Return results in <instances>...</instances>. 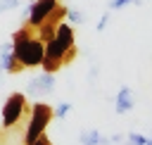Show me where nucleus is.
<instances>
[{
  "instance_id": "f257e3e1",
  "label": "nucleus",
  "mask_w": 152,
  "mask_h": 145,
  "mask_svg": "<svg viewBox=\"0 0 152 145\" xmlns=\"http://www.w3.org/2000/svg\"><path fill=\"white\" fill-rule=\"evenodd\" d=\"M12 55L17 57V62L24 67V69H31V67H40L43 62V55H45V43L38 38V36H31V29L28 26H21L12 33Z\"/></svg>"
},
{
  "instance_id": "f03ea898",
  "label": "nucleus",
  "mask_w": 152,
  "mask_h": 145,
  "mask_svg": "<svg viewBox=\"0 0 152 145\" xmlns=\"http://www.w3.org/2000/svg\"><path fill=\"white\" fill-rule=\"evenodd\" d=\"M52 119H55V116H52V105H48V102H43V100L33 102L31 116H28V124H26V133H24V145H28V143L36 140L40 133H45V128H48V124H50Z\"/></svg>"
},
{
  "instance_id": "7ed1b4c3",
  "label": "nucleus",
  "mask_w": 152,
  "mask_h": 145,
  "mask_svg": "<svg viewBox=\"0 0 152 145\" xmlns=\"http://www.w3.org/2000/svg\"><path fill=\"white\" fill-rule=\"evenodd\" d=\"M59 0H28L24 17H26V26L28 29H38L43 21H48L52 17V12L57 10Z\"/></svg>"
},
{
  "instance_id": "20e7f679",
  "label": "nucleus",
  "mask_w": 152,
  "mask_h": 145,
  "mask_svg": "<svg viewBox=\"0 0 152 145\" xmlns=\"http://www.w3.org/2000/svg\"><path fill=\"white\" fill-rule=\"evenodd\" d=\"M24 109H26V93H10L2 105V126L12 128L21 119Z\"/></svg>"
},
{
  "instance_id": "39448f33",
  "label": "nucleus",
  "mask_w": 152,
  "mask_h": 145,
  "mask_svg": "<svg viewBox=\"0 0 152 145\" xmlns=\"http://www.w3.org/2000/svg\"><path fill=\"white\" fill-rule=\"evenodd\" d=\"M55 90V74H40V76H36L28 86H26V93L28 95H50Z\"/></svg>"
},
{
  "instance_id": "423d86ee",
  "label": "nucleus",
  "mask_w": 152,
  "mask_h": 145,
  "mask_svg": "<svg viewBox=\"0 0 152 145\" xmlns=\"http://www.w3.org/2000/svg\"><path fill=\"white\" fill-rule=\"evenodd\" d=\"M74 55H76V50H64V48L55 40V36H52L50 40H45V55H43V57H48V59H55V62L64 64V62L74 59Z\"/></svg>"
},
{
  "instance_id": "0eeeda50",
  "label": "nucleus",
  "mask_w": 152,
  "mask_h": 145,
  "mask_svg": "<svg viewBox=\"0 0 152 145\" xmlns=\"http://www.w3.org/2000/svg\"><path fill=\"white\" fill-rule=\"evenodd\" d=\"M55 40H57L64 50H74V45H76V33H74V29H71L69 21H57V24H55Z\"/></svg>"
},
{
  "instance_id": "6e6552de",
  "label": "nucleus",
  "mask_w": 152,
  "mask_h": 145,
  "mask_svg": "<svg viewBox=\"0 0 152 145\" xmlns=\"http://www.w3.org/2000/svg\"><path fill=\"white\" fill-rule=\"evenodd\" d=\"M0 69L5 71V74H19L24 67L17 62V57L12 55V45L10 43H5V45H0Z\"/></svg>"
},
{
  "instance_id": "1a4fd4ad",
  "label": "nucleus",
  "mask_w": 152,
  "mask_h": 145,
  "mask_svg": "<svg viewBox=\"0 0 152 145\" xmlns=\"http://www.w3.org/2000/svg\"><path fill=\"white\" fill-rule=\"evenodd\" d=\"M114 109H116V114H126V112L133 109V90H131L128 86H124V88L116 93V105H114Z\"/></svg>"
},
{
  "instance_id": "9d476101",
  "label": "nucleus",
  "mask_w": 152,
  "mask_h": 145,
  "mask_svg": "<svg viewBox=\"0 0 152 145\" xmlns=\"http://www.w3.org/2000/svg\"><path fill=\"white\" fill-rule=\"evenodd\" d=\"M97 140H100V133H97L95 128L81 131V135H78V143H81V145H97Z\"/></svg>"
},
{
  "instance_id": "9b49d317",
  "label": "nucleus",
  "mask_w": 152,
  "mask_h": 145,
  "mask_svg": "<svg viewBox=\"0 0 152 145\" xmlns=\"http://www.w3.org/2000/svg\"><path fill=\"white\" fill-rule=\"evenodd\" d=\"M64 17L69 19V24H83V21H86V17H83V12H81L78 7H66Z\"/></svg>"
},
{
  "instance_id": "f8f14e48",
  "label": "nucleus",
  "mask_w": 152,
  "mask_h": 145,
  "mask_svg": "<svg viewBox=\"0 0 152 145\" xmlns=\"http://www.w3.org/2000/svg\"><path fill=\"white\" fill-rule=\"evenodd\" d=\"M62 67H64V64H59V62H55V59H48V57H43V62H40V69H43L45 74H57Z\"/></svg>"
},
{
  "instance_id": "ddd939ff",
  "label": "nucleus",
  "mask_w": 152,
  "mask_h": 145,
  "mask_svg": "<svg viewBox=\"0 0 152 145\" xmlns=\"http://www.w3.org/2000/svg\"><path fill=\"white\" fill-rule=\"evenodd\" d=\"M126 140H128V145H152V140L142 133H128Z\"/></svg>"
},
{
  "instance_id": "4468645a",
  "label": "nucleus",
  "mask_w": 152,
  "mask_h": 145,
  "mask_svg": "<svg viewBox=\"0 0 152 145\" xmlns=\"http://www.w3.org/2000/svg\"><path fill=\"white\" fill-rule=\"evenodd\" d=\"M69 112H71V105H69V102H59V105L52 109V116H57V119H64Z\"/></svg>"
},
{
  "instance_id": "2eb2a0df",
  "label": "nucleus",
  "mask_w": 152,
  "mask_h": 145,
  "mask_svg": "<svg viewBox=\"0 0 152 145\" xmlns=\"http://www.w3.org/2000/svg\"><path fill=\"white\" fill-rule=\"evenodd\" d=\"M142 0H109V10H124L126 5H140Z\"/></svg>"
},
{
  "instance_id": "dca6fc26",
  "label": "nucleus",
  "mask_w": 152,
  "mask_h": 145,
  "mask_svg": "<svg viewBox=\"0 0 152 145\" xmlns=\"http://www.w3.org/2000/svg\"><path fill=\"white\" fill-rule=\"evenodd\" d=\"M19 7V0H0V14L10 12V10H17Z\"/></svg>"
},
{
  "instance_id": "f3484780",
  "label": "nucleus",
  "mask_w": 152,
  "mask_h": 145,
  "mask_svg": "<svg viewBox=\"0 0 152 145\" xmlns=\"http://www.w3.org/2000/svg\"><path fill=\"white\" fill-rule=\"evenodd\" d=\"M28 145H55V143H52V140H50V138H48L45 133H40V135H38L36 140H31Z\"/></svg>"
},
{
  "instance_id": "a211bd4d",
  "label": "nucleus",
  "mask_w": 152,
  "mask_h": 145,
  "mask_svg": "<svg viewBox=\"0 0 152 145\" xmlns=\"http://www.w3.org/2000/svg\"><path fill=\"white\" fill-rule=\"evenodd\" d=\"M107 24H109V12H104V14L100 17V21H97V26H95V29H97V31L102 33V31L107 29Z\"/></svg>"
},
{
  "instance_id": "6ab92c4d",
  "label": "nucleus",
  "mask_w": 152,
  "mask_h": 145,
  "mask_svg": "<svg viewBox=\"0 0 152 145\" xmlns=\"http://www.w3.org/2000/svg\"><path fill=\"white\" fill-rule=\"evenodd\" d=\"M97 145H112V140H109V138H104V135H100V140H97Z\"/></svg>"
},
{
  "instance_id": "aec40b11",
  "label": "nucleus",
  "mask_w": 152,
  "mask_h": 145,
  "mask_svg": "<svg viewBox=\"0 0 152 145\" xmlns=\"http://www.w3.org/2000/svg\"><path fill=\"white\" fill-rule=\"evenodd\" d=\"M147 138H150V140H152V135H147Z\"/></svg>"
}]
</instances>
